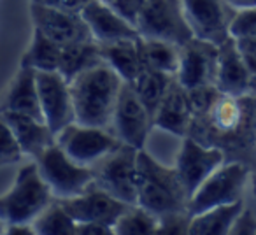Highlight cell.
Listing matches in <instances>:
<instances>
[{
  "label": "cell",
  "mask_w": 256,
  "mask_h": 235,
  "mask_svg": "<svg viewBox=\"0 0 256 235\" xmlns=\"http://www.w3.org/2000/svg\"><path fill=\"white\" fill-rule=\"evenodd\" d=\"M190 137L228 153L256 148V95L232 96L220 93L212 106L192 120Z\"/></svg>",
  "instance_id": "obj_1"
},
{
  "label": "cell",
  "mask_w": 256,
  "mask_h": 235,
  "mask_svg": "<svg viewBox=\"0 0 256 235\" xmlns=\"http://www.w3.org/2000/svg\"><path fill=\"white\" fill-rule=\"evenodd\" d=\"M123 79L106 62L92 65L68 81L76 122L110 128Z\"/></svg>",
  "instance_id": "obj_2"
},
{
  "label": "cell",
  "mask_w": 256,
  "mask_h": 235,
  "mask_svg": "<svg viewBox=\"0 0 256 235\" xmlns=\"http://www.w3.org/2000/svg\"><path fill=\"white\" fill-rule=\"evenodd\" d=\"M188 195L174 167H165L150 153H137V206L158 218L172 212H188Z\"/></svg>",
  "instance_id": "obj_3"
},
{
  "label": "cell",
  "mask_w": 256,
  "mask_h": 235,
  "mask_svg": "<svg viewBox=\"0 0 256 235\" xmlns=\"http://www.w3.org/2000/svg\"><path fill=\"white\" fill-rule=\"evenodd\" d=\"M54 200L36 162L23 165L11 188L0 195V218L8 224L32 223L40 210Z\"/></svg>",
  "instance_id": "obj_4"
},
{
  "label": "cell",
  "mask_w": 256,
  "mask_h": 235,
  "mask_svg": "<svg viewBox=\"0 0 256 235\" xmlns=\"http://www.w3.org/2000/svg\"><path fill=\"white\" fill-rule=\"evenodd\" d=\"M251 178V167L244 162H224L216 168L188 198L186 209L190 216L200 214L218 206L242 200L246 182Z\"/></svg>",
  "instance_id": "obj_5"
},
{
  "label": "cell",
  "mask_w": 256,
  "mask_h": 235,
  "mask_svg": "<svg viewBox=\"0 0 256 235\" xmlns=\"http://www.w3.org/2000/svg\"><path fill=\"white\" fill-rule=\"evenodd\" d=\"M34 162L56 200L78 196L93 184L92 167L76 164L56 142L50 144Z\"/></svg>",
  "instance_id": "obj_6"
},
{
  "label": "cell",
  "mask_w": 256,
  "mask_h": 235,
  "mask_svg": "<svg viewBox=\"0 0 256 235\" xmlns=\"http://www.w3.org/2000/svg\"><path fill=\"white\" fill-rule=\"evenodd\" d=\"M137 148L121 142L92 167L93 184L128 206H137Z\"/></svg>",
  "instance_id": "obj_7"
},
{
  "label": "cell",
  "mask_w": 256,
  "mask_h": 235,
  "mask_svg": "<svg viewBox=\"0 0 256 235\" xmlns=\"http://www.w3.org/2000/svg\"><path fill=\"white\" fill-rule=\"evenodd\" d=\"M54 142L76 164L93 167L106 154L116 150L121 144V140L114 136L110 128L90 126L72 122L54 136Z\"/></svg>",
  "instance_id": "obj_8"
},
{
  "label": "cell",
  "mask_w": 256,
  "mask_h": 235,
  "mask_svg": "<svg viewBox=\"0 0 256 235\" xmlns=\"http://www.w3.org/2000/svg\"><path fill=\"white\" fill-rule=\"evenodd\" d=\"M140 37L162 39L182 46L193 37L181 9V0H146L137 16Z\"/></svg>",
  "instance_id": "obj_9"
},
{
  "label": "cell",
  "mask_w": 256,
  "mask_h": 235,
  "mask_svg": "<svg viewBox=\"0 0 256 235\" xmlns=\"http://www.w3.org/2000/svg\"><path fill=\"white\" fill-rule=\"evenodd\" d=\"M153 126V118L150 110L140 102L132 82L123 81L120 95L114 107L110 130L123 144L142 150Z\"/></svg>",
  "instance_id": "obj_10"
},
{
  "label": "cell",
  "mask_w": 256,
  "mask_h": 235,
  "mask_svg": "<svg viewBox=\"0 0 256 235\" xmlns=\"http://www.w3.org/2000/svg\"><path fill=\"white\" fill-rule=\"evenodd\" d=\"M181 9L193 37L216 46L230 39V23L237 9L226 0H181Z\"/></svg>",
  "instance_id": "obj_11"
},
{
  "label": "cell",
  "mask_w": 256,
  "mask_h": 235,
  "mask_svg": "<svg viewBox=\"0 0 256 235\" xmlns=\"http://www.w3.org/2000/svg\"><path fill=\"white\" fill-rule=\"evenodd\" d=\"M224 162H226V154L221 148L207 146L190 136L182 137L174 168L188 198Z\"/></svg>",
  "instance_id": "obj_12"
},
{
  "label": "cell",
  "mask_w": 256,
  "mask_h": 235,
  "mask_svg": "<svg viewBox=\"0 0 256 235\" xmlns=\"http://www.w3.org/2000/svg\"><path fill=\"white\" fill-rule=\"evenodd\" d=\"M40 112L46 125L56 136L68 123L76 122L68 81L58 70H36Z\"/></svg>",
  "instance_id": "obj_13"
},
{
  "label": "cell",
  "mask_w": 256,
  "mask_h": 235,
  "mask_svg": "<svg viewBox=\"0 0 256 235\" xmlns=\"http://www.w3.org/2000/svg\"><path fill=\"white\" fill-rule=\"evenodd\" d=\"M214 84L224 95H256V76L248 67L234 37L218 46V67Z\"/></svg>",
  "instance_id": "obj_14"
},
{
  "label": "cell",
  "mask_w": 256,
  "mask_h": 235,
  "mask_svg": "<svg viewBox=\"0 0 256 235\" xmlns=\"http://www.w3.org/2000/svg\"><path fill=\"white\" fill-rule=\"evenodd\" d=\"M30 16H32L34 28L40 30L48 39L60 46L93 39L81 12H67L32 2Z\"/></svg>",
  "instance_id": "obj_15"
},
{
  "label": "cell",
  "mask_w": 256,
  "mask_h": 235,
  "mask_svg": "<svg viewBox=\"0 0 256 235\" xmlns=\"http://www.w3.org/2000/svg\"><path fill=\"white\" fill-rule=\"evenodd\" d=\"M218 67V46L209 40L192 37L179 51L178 81L186 90L214 84Z\"/></svg>",
  "instance_id": "obj_16"
},
{
  "label": "cell",
  "mask_w": 256,
  "mask_h": 235,
  "mask_svg": "<svg viewBox=\"0 0 256 235\" xmlns=\"http://www.w3.org/2000/svg\"><path fill=\"white\" fill-rule=\"evenodd\" d=\"M60 202L76 223H102L112 230L118 218L130 207L95 184H92L81 195Z\"/></svg>",
  "instance_id": "obj_17"
},
{
  "label": "cell",
  "mask_w": 256,
  "mask_h": 235,
  "mask_svg": "<svg viewBox=\"0 0 256 235\" xmlns=\"http://www.w3.org/2000/svg\"><path fill=\"white\" fill-rule=\"evenodd\" d=\"M192 120L193 114L190 107L188 90L174 76L153 116V126L182 139L188 136Z\"/></svg>",
  "instance_id": "obj_18"
},
{
  "label": "cell",
  "mask_w": 256,
  "mask_h": 235,
  "mask_svg": "<svg viewBox=\"0 0 256 235\" xmlns=\"http://www.w3.org/2000/svg\"><path fill=\"white\" fill-rule=\"evenodd\" d=\"M0 112H22L44 120L39 104L36 68L20 65L18 72L0 93Z\"/></svg>",
  "instance_id": "obj_19"
},
{
  "label": "cell",
  "mask_w": 256,
  "mask_h": 235,
  "mask_svg": "<svg viewBox=\"0 0 256 235\" xmlns=\"http://www.w3.org/2000/svg\"><path fill=\"white\" fill-rule=\"evenodd\" d=\"M90 32L96 42H109L118 39H132L139 37L137 28L130 22L118 14L110 6L102 0H90L81 11Z\"/></svg>",
  "instance_id": "obj_20"
},
{
  "label": "cell",
  "mask_w": 256,
  "mask_h": 235,
  "mask_svg": "<svg viewBox=\"0 0 256 235\" xmlns=\"http://www.w3.org/2000/svg\"><path fill=\"white\" fill-rule=\"evenodd\" d=\"M6 118L8 125L11 126L20 148L26 156L36 158L54 142V134L44 120H39L30 114L22 112H0Z\"/></svg>",
  "instance_id": "obj_21"
},
{
  "label": "cell",
  "mask_w": 256,
  "mask_h": 235,
  "mask_svg": "<svg viewBox=\"0 0 256 235\" xmlns=\"http://www.w3.org/2000/svg\"><path fill=\"white\" fill-rule=\"evenodd\" d=\"M98 46L104 62L109 64L123 81L132 82L144 68L139 54V46H137V37L98 42Z\"/></svg>",
  "instance_id": "obj_22"
},
{
  "label": "cell",
  "mask_w": 256,
  "mask_h": 235,
  "mask_svg": "<svg viewBox=\"0 0 256 235\" xmlns=\"http://www.w3.org/2000/svg\"><path fill=\"white\" fill-rule=\"evenodd\" d=\"M244 210V202L238 200L226 206H218L195 214L190 220V235H226L230 234L235 220Z\"/></svg>",
  "instance_id": "obj_23"
},
{
  "label": "cell",
  "mask_w": 256,
  "mask_h": 235,
  "mask_svg": "<svg viewBox=\"0 0 256 235\" xmlns=\"http://www.w3.org/2000/svg\"><path fill=\"white\" fill-rule=\"evenodd\" d=\"M137 46L142 65L151 70L164 72L168 76H176L179 68V51L181 46L168 40L150 39V37H137Z\"/></svg>",
  "instance_id": "obj_24"
},
{
  "label": "cell",
  "mask_w": 256,
  "mask_h": 235,
  "mask_svg": "<svg viewBox=\"0 0 256 235\" xmlns=\"http://www.w3.org/2000/svg\"><path fill=\"white\" fill-rule=\"evenodd\" d=\"M102 53H100V46L95 39L92 40H82V42H74L62 46V56L60 65H58V72L64 76L67 81L82 72L84 68L92 67V65L102 62Z\"/></svg>",
  "instance_id": "obj_25"
},
{
  "label": "cell",
  "mask_w": 256,
  "mask_h": 235,
  "mask_svg": "<svg viewBox=\"0 0 256 235\" xmlns=\"http://www.w3.org/2000/svg\"><path fill=\"white\" fill-rule=\"evenodd\" d=\"M62 56V46L48 39L40 30L34 28L32 40L23 53L20 65L32 67L36 70H58Z\"/></svg>",
  "instance_id": "obj_26"
},
{
  "label": "cell",
  "mask_w": 256,
  "mask_h": 235,
  "mask_svg": "<svg viewBox=\"0 0 256 235\" xmlns=\"http://www.w3.org/2000/svg\"><path fill=\"white\" fill-rule=\"evenodd\" d=\"M174 76L164 74V72L151 70V68L144 67L140 70V74L132 81V86L136 90V93L139 95L140 102L146 106V109L150 110L151 118L154 116L158 106H160L162 98H164L165 92H167L168 84H170Z\"/></svg>",
  "instance_id": "obj_27"
},
{
  "label": "cell",
  "mask_w": 256,
  "mask_h": 235,
  "mask_svg": "<svg viewBox=\"0 0 256 235\" xmlns=\"http://www.w3.org/2000/svg\"><path fill=\"white\" fill-rule=\"evenodd\" d=\"M37 235H74L76 221L65 210L60 200L54 198L50 206H46L40 214L32 221Z\"/></svg>",
  "instance_id": "obj_28"
},
{
  "label": "cell",
  "mask_w": 256,
  "mask_h": 235,
  "mask_svg": "<svg viewBox=\"0 0 256 235\" xmlns=\"http://www.w3.org/2000/svg\"><path fill=\"white\" fill-rule=\"evenodd\" d=\"M158 216L140 206H130L114 224L118 235H150L156 234Z\"/></svg>",
  "instance_id": "obj_29"
},
{
  "label": "cell",
  "mask_w": 256,
  "mask_h": 235,
  "mask_svg": "<svg viewBox=\"0 0 256 235\" xmlns=\"http://www.w3.org/2000/svg\"><path fill=\"white\" fill-rule=\"evenodd\" d=\"M230 37L237 44H256V6L235 11L230 23Z\"/></svg>",
  "instance_id": "obj_30"
},
{
  "label": "cell",
  "mask_w": 256,
  "mask_h": 235,
  "mask_svg": "<svg viewBox=\"0 0 256 235\" xmlns=\"http://www.w3.org/2000/svg\"><path fill=\"white\" fill-rule=\"evenodd\" d=\"M23 156H25V153L20 148L11 126L8 125L6 118L0 114V167L18 164Z\"/></svg>",
  "instance_id": "obj_31"
},
{
  "label": "cell",
  "mask_w": 256,
  "mask_h": 235,
  "mask_svg": "<svg viewBox=\"0 0 256 235\" xmlns=\"http://www.w3.org/2000/svg\"><path fill=\"white\" fill-rule=\"evenodd\" d=\"M190 216L188 212H172L158 218V235H184L190 228Z\"/></svg>",
  "instance_id": "obj_32"
},
{
  "label": "cell",
  "mask_w": 256,
  "mask_h": 235,
  "mask_svg": "<svg viewBox=\"0 0 256 235\" xmlns=\"http://www.w3.org/2000/svg\"><path fill=\"white\" fill-rule=\"evenodd\" d=\"M144 2L146 0H110V2H107V6H110V9H114L118 14L123 16L126 22H130L136 26L137 16H139Z\"/></svg>",
  "instance_id": "obj_33"
},
{
  "label": "cell",
  "mask_w": 256,
  "mask_h": 235,
  "mask_svg": "<svg viewBox=\"0 0 256 235\" xmlns=\"http://www.w3.org/2000/svg\"><path fill=\"white\" fill-rule=\"evenodd\" d=\"M32 2L67 12H81L90 0H32Z\"/></svg>",
  "instance_id": "obj_34"
},
{
  "label": "cell",
  "mask_w": 256,
  "mask_h": 235,
  "mask_svg": "<svg viewBox=\"0 0 256 235\" xmlns=\"http://www.w3.org/2000/svg\"><path fill=\"white\" fill-rule=\"evenodd\" d=\"M230 234H238V235L256 234V220H254V216H252L251 210L244 209L240 214H238V218L235 220L234 226H232Z\"/></svg>",
  "instance_id": "obj_35"
},
{
  "label": "cell",
  "mask_w": 256,
  "mask_h": 235,
  "mask_svg": "<svg viewBox=\"0 0 256 235\" xmlns=\"http://www.w3.org/2000/svg\"><path fill=\"white\" fill-rule=\"evenodd\" d=\"M114 230L102 223H76L74 235H112Z\"/></svg>",
  "instance_id": "obj_36"
},
{
  "label": "cell",
  "mask_w": 256,
  "mask_h": 235,
  "mask_svg": "<svg viewBox=\"0 0 256 235\" xmlns=\"http://www.w3.org/2000/svg\"><path fill=\"white\" fill-rule=\"evenodd\" d=\"M237 46H238V50H240L248 67L251 68V72L256 76V44H237Z\"/></svg>",
  "instance_id": "obj_37"
},
{
  "label": "cell",
  "mask_w": 256,
  "mask_h": 235,
  "mask_svg": "<svg viewBox=\"0 0 256 235\" xmlns=\"http://www.w3.org/2000/svg\"><path fill=\"white\" fill-rule=\"evenodd\" d=\"M4 234H9V235H37L36 230H34V224L32 223L8 224V226H6Z\"/></svg>",
  "instance_id": "obj_38"
},
{
  "label": "cell",
  "mask_w": 256,
  "mask_h": 235,
  "mask_svg": "<svg viewBox=\"0 0 256 235\" xmlns=\"http://www.w3.org/2000/svg\"><path fill=\"white\" fill-rule=\"evenodd\" d=\"M228 4L235 9H244V8H254L256 0H226Z\"/></svg>",
  "instance_id": "obj_39"
},
{
  "label": "cell",
  "mask_w": 256,
  "mask_h": 235,
  "mask_svg": "<svg viewBox=\"0 0 256 235\" xmlns=\"http://www.w3.org/2000/svg\"><path fill=\"white\" fill-rule=\"evenodd\" d=\"M251 181H252V193H254V198H256V170L251 172Z\"/></svg>",
  "instance_id": "obj_40"
},
{
  "label": "cell",
  "mask_w": 256,
  "mask_h": 235,
  "mask_svg": "<svg viewBox=\"0 0 256 235\" xmlns=\"http://www.w3.org/2000/svg\"><path fill=\"white\" fill-rule=\"evenodd\" d=\"M6 232V223L2 221V218H0V234H4Z\"/></svg>",
  "instance_id": "obj_41"
},
{
  "label": "cell",
  "mask_w": 256,
  "mask_h": 235,
  "mask_svg": "<svg viewBox=\"0 0 256 235\" xmlns=\"http://www.w3.org/2000/svg\"><path fill=\"white\" fill-rule=\"evenodd\" d=\"M102 2H106V4H107V2H110V0H102Z\"/></svg>",
  "instance_id": "obj_42"
}]
</instances>
